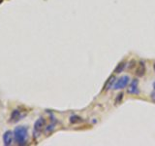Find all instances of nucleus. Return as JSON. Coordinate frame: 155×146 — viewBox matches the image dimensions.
Returning <instances> with one entry per match:
<instances>
[{
  "label": "nucleus",
  "mask_w": 155,
  "mask_h": 146,
  "mask_svg": "<svg viewBox=\"0 0 155 146\" xmlns=\"http://www.w3.org/2000/svg\"><path fill=\"white\" fill-rule=\"evenodd\" d=\"M150 97H151V99L155 102V91H153L151 92V96H150Z\"/></svg>",
  "instance_id": "nucleus-13"
},
{
  "label": "nucleus",
  "mask_w": 155,
  "mask_h": 146,
  "mask_svg": "<svg viewBox=\"0 0 155 146\" xmlns=\"http://www.w3.org/2000/svg\"><path fill=\"white\" fill-rule=\"evenodd\" d=\"M127 67V62L126 61H121L119 62L117 65H116L115 69H114V73L115 74H119V73L123 72L125 70V68Z\"/></svg>",
  "instance_id": "nucleus-9"
},
{
  "label": "nucleus",
  "mask_w": 155,
  "mask_h": 146,
  "mask_svg": "<svg viewBox=\"0 0 155 146\" xmlns=\"http://www.w3.org/2000/svg\"><path fill=\"white\" fill-rule=\"evenodd\" d=\"M122 99H123V94H119L117 96L115 97L114 103H115V104H119L120 102H121V100H122Z\"/></svg>",
  "instance_id": "nucleus-12"
},
{
  "label": "nucleus",
  "mask_w": 155,
  "mask_h": 146,
  "mask_svg": "<svg viewBox=\"0 0 155 146\" xmlns=\"http://www.w3.org/2000/svg\"><path fill=\"white\" fill-rule=\"evenodd\" d=\"M51 123L48 125L47 128H46V134H51V131L54 130V128H55V126H56V120H55V118L53 116H51Z\"/></svg>",
  "instance_id": "nucleus-10"
},
{
  "label": "nucleus",
  "mask_w": 155,
  "mask_h": 146,
  "mask_svg": "<svg viewBox=\"0 0 155 146\" xmlns=\"http://www.w3.org/2000/svg\"><path fill=\"white\" fill-rule=\"evenodd\" d=\"M14 138L16 140L17 144L24 145L27 143L28 140V130L26 127L18 126L14 130Z\"/></svg>",
  "instance_id": "nucleus-1"
},
{
  "label": "nucleus",
  "mask_w": 155,
  "mask_h": 146,
  "mask_svg": "<svg viewBox=\"0 0 155 146\" xmlns=\"http://www.w3.org/2000/svg\"><path fill=\"white\" fill-rule=\"evenodd\" d=\"M144 73H145V64L143 61H140L138 65L137 70H136V75L139 77H142L144 75Z\"/></svg>",
  "instance_id": "nucleus-8"
},
{
  "label": "nucleus",
  "mask_w": 155,
  "mask_h": 146,
  "mask_svg": "<svg viewBox=\"0 0 155 146\" xmlns=\"http://www.w3.org/2000/svg\"><path fill=\"white\" fill-rule=\"evenodd\" d=\"M152 86H153V90L155 91V82L153 83V85H152Z\"/></svg>",
  "instance_id": "nucleus-14"
},
{
  "label": "nucleus",
  "mask_w": 155,
  "mask_h": 146,
  "mask_svg": "<svg viewBox=\"0 0 155 146\" xmlns=\"http://www.w3.org/2000/svg\"><path fill=\"white\" fill-rule=\"evenodd\" d=\"M115 81H116V77L114 75H111L108 79V81L106 82V84L104 86V91L108 92L111 89V88H114V86L115 84Z\"/></svg>",
  "instance_id": "nucleus-6"
},
{
  "label": "nucleus",
  "mask_w": 155,
  "mask_h": 146,
  "mask_svg": "<svg viewBox=\"0 0 155 146\" xmlns=\"http://www.w3.org/2000/svg\"><path fill=\"white\" fill-rule=\"evenodd\" d=\"M127 92L129 95L132 96H139L140 95V89H139V80L138 79H133L131 81L130 85L127 89Z\"/></svg>",
  "instance_id": "nucleus-4"
},
{
  "label": "nucleus",
  "mask_w": 155,
  "mask_h": 146,
  "mask_svg": "<svg viewBox=\"0 0 155 146\" xmlns=\"http://www.w3.org/2000/svg\"><path fill=\"white\" fill-rule=\"evenodd\" d=\"M46 126V120L43 118V117H40L34 124V129H33V136L34 138H37L39 135L41 134V133L43 131L44 128Z\"/></svg>",
  "instance_id": "nucleus-2"
},
{
  "label": "nucleus",
  "mask_w": 155,
  "mask_h": 146,
  "mask_svg": "<svg viewBox=\"0 0 155 146\" xmlns=\"http://www.w3.org/2000/svg\"><path fill=\"white\" fill-rule=\"evenodd\" d=\"M130 84V77L128 75H123L118 79H116L114 86V90H122Z\"/></svg>",
  "instance_id": "nucleus-3"
},
{
  "label": "nucleus",
  "mask_w": 155,
  "mask_h": 146,
  "mask_svg": "<svg viewBox=\"0 0 155 146\" xmlns=\"http://www.w3.org/2000/svg\"><path fill=\"white\" fill-rule=\"evenodd\" d=\"M13 137H14V133L11 130L5 131L3 134V143L5 146H10L13 143Z\"/></svg>",
  "instance_id": "nucleus-5"
},
{
  "label": "nucleus",
  "mask_w": 155,
  "mask_h": 146,
  "mask_svg": "<svg viewBox=\"0 0 155 146\" xmlns=\"http://www.w3.org/2000/svg\"><path fill=\"white\" fill-rule=\"evenodd\" d=\"M69 121H70V123H72V124H77V123H81V122H82V119L81 118V117L77 116V115H72L70 117Z\"/></svg>",
  "instance_id": "nucleus-11"
},
{
  "label": "nucleus",
  "mask_w": 155,
  "mask_h": 146,
  "mask_svg": "<svg viewBox=\"0 0 155 146\" xmlns=\"http://www.w3.org/2000/svg\"><path fill=\"white\" fill-rule=\"evenodd\" d=\"M21 117H22V115L21 114V111L19 110H18V109H16V110H14L13 112H12V114H11V122H13V123H16V122H18V121H19L21 119Z\"/></svg>",
  "instance_id": "nucleus-7"
}]
</instances>
